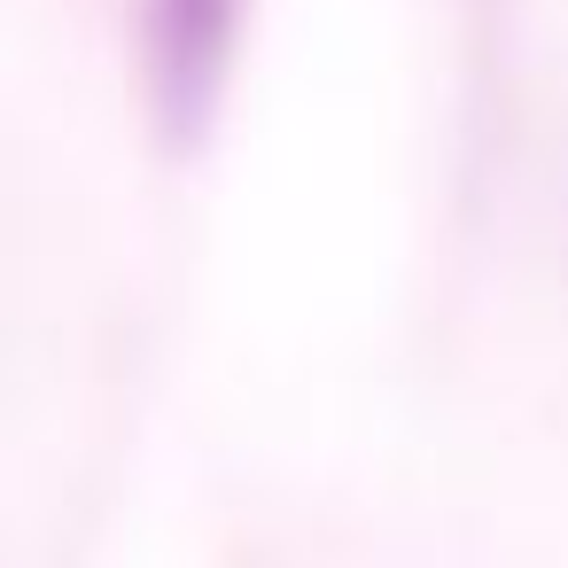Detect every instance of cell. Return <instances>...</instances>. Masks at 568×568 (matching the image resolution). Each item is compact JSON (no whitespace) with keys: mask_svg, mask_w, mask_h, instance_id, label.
I'll return each mask as SVG.
<instances>
[{"mask_svg":"<svg viewBox=\"0 0 568 568\" xmlns=\"http://www.w3.org/2000/svg\"><path fill=\"white\" fill-rule=\"evenodd\" d=\"M234 32H242V0H156L149 9V87L172 149H195L211 133Z\"/></svg>","mask_w":568,"mask_h":568,"instance_id":"6da1fadb","label":"cell"}]
</instances>
